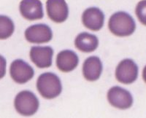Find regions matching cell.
Instances as JSON below:
<instances>
[{
    "label": "cell",
    "instance_id": "cell-17",
    "mask_svg": "<svg viewBox=\"0 0 146 118\" xmlns=\"http://www.w3.org/2000/svg\"><path fill=\"white\" fill-rule=\"evenodd\" d=\"M6 66H7L6 59L0 55V80L3 78L6 74Z\"/></svg>",
    "mask_w": 146,
    "mask_h": 118
},
{
    "label": "cell",
    "instance_id": "cell-12",
    "mask_svg": "<svg viewBox=\"0 0 146 118\" xmlns=\"http://www.w3.org/2000/svg\"><path fill=\"white\" fill-rule=\"evenodd\" d=\"M57 68L62 72H70L78 67L79 58L75 52L70 50H64L59 52L56 56Z\"/></svg>",
    "mask_w": 146,
    "mask_h": 118
},
{
    "label": "cell",
    "instance_id": "cell-5",
    "mask_svg": "<svg viewBox=\"0 0 146 118\" xmlns=\"http://www.w3.org/2000/svg\"><path fill=\"white\" fill-rule=\"evenodd\" d=\"M10 74L16 83L24 84L33 78L35 71L28 63L22 59H16L10 65Z\"/></svg>",
    "mask_w": 146,
    "mask_h": 118
},
{
    "label": "cell",
    "instance_id": "cell-13",
    "mask_svg": "<svg viewBox=\"0 0 146 118\" xmlns=\"http://www.w3.org/2000/svg\"><path fill=\"white\" fill-rule=\"evenodd\" d=\"M102 69V63L99 57L90 56L83 63V76L88 81H96L101 76Z\"/></svg>",
    "mask_w": 146,
    "mask_h": 118
},
{
    "label": "cell",
    "instance_id": "cell-16",
    "mask_svg": "<svg viewBox=\"0 0 146 118\" xmlns=\"http://www.w3.org/2000/svg\"><path fill=\"white\" fill-rule=\"evenodd\" d=\"M135 13L139 22L146 26V0H142L138 2L135 9Z\"/></svg>",
    "mask_w": 146,
    "mask_h": 118
},
{
    "label": "cell",
    "instance_id": "cell-9",
    "mask_svg": "<svg viewBox=\"0 0 146 118\" xmlns=\"http://www.w3.org/2000/svg\"><path fill=\"white\" fill-rule=\"evenodd\" d=\"M29 55L32 61L38 68H49L52 65L53 50L49 46H35L31 48Z\"/></svg>",
    "mask_w": 146,
    "mask_h": 118
},
{
    "label": "cell",
    "instance_id": "cell-3",
    "mask_svg": "<svg viewBox=\"0 0 146 118\" xmlns=\"http://www.w3.org/2000/svg\"><path fill=\"white\" fill-rule=\"evenodd\" d=\"M14 106L20 115L32 116L38 110L40 102L32 92L23 90L17 94L14 101Z\"/></svg>",
    "mask_w": 146,
    "mask_h": 118
},
{
    "label": "cell",
    "instance_id": "cell-8",
    "mask_svg": "<svg viewBox=\"0 0 146 118\" xmlns=\"http://www.w3.org/2000/svg\"><path fill=\"white\" fill-rule=\"evenodd\" d=\"M46 10L48 18L55 23H63L68 18L69 8L65 0H47Z\"/></svg>",
    "mask_w": 146,
    "mask_h": 118
},
{
    "label": "cell",
    "instance_id": "cell-2",
    "mask_svg": "<svg viewBox=\"0 0 146 118\" xmlns=\"http://www.w3.org/2000/svg\"><path fill=\"white\" fill-rule=\"evenodd\" d=\"M36 88L40 95L46 99L56 98L62 91L59 77L51 72H46L39 76L36 81Z\"/></svg>",
    "mask_w": 146,
    "mask_h": 118
},
{
    "label": "cell",
    "instance_id": "cell-15",
    "mask_svg": "<svg viewBox=\"0 0 146 118\" xmlns=\"http://www.w3.org/2000/svg\"><path fill=\"white\" fill-rule=\"evenodd\" d=\"M15 30L13 21L6 15H0V40H7Z\"/></svg>",
    "mask_w": 146,
    "mask_h": 118
},
{
    "label": "cell",
    "instance_id": "cell-11",
    "mask_svg": "<svg viewBox=\"0 0 146 118\" xmlns=\"http://www.w3.org/2000/svg\"><path fill=\"white\" fill-rule=\"evenodd\" d=\"M22 16L27 20H40L44 16L43 7L40 0H22L19 6Z\"/></svg>",
    "mask_w": 146,
    "mask_h": 118
},
{
    "label": "cell",
    "instance_id": "cell-14",
    "mask_svg": "<svg viewBox=\"0 0 146 118\" xmlns=\"http://www.w3.org/2000/svg\"><path fill=\"white\" fill-rule=\"evenodd\" d=\"M76 48L83 53H91L96 50L99 40L96 36L87 32H83L77 36L75 40Z\"/></svg>",
    "mask_w": 146,
    "mask_h": 118
},
{
    "label": "cell",
    "instance_id": "cell-6",
    "mask_svg": "<svg viewBox=\"0 0 146 118\" xmlns=\"http://www.w3.org/2000/svg\"><path fill=\"white\" fill-rule=\"evenodd\" d=\"M109 103L117 109H127L132 106L133 98L127 90L118 86L111 88L108 92Z\"/></svg>",
    "mask_w": 146,
    "mask_h": 118
},
{
    "label": "cell",
    "instance_id": "cell-7",
    "mask_svg": "<svg viewBox=\"0 0 146 118\" xmlns=\"http://www.w3.org/2000/svg\"><path fill=\"white\" fill-rule=\"evenodd\" d=\"M25 37L31 43H47L52 40L53 33L48 25L40 23L29 27L25 31Z\"/></svg>",
    "mask_w": 146,
    "mask_h": 118
},
{
    "label": "cell",
    "instance_id": "cell-4",
    "mask_svg": "<svg viewBox=\"0 0 146 118\" xmlns=\"http://www.w3.org/2000/svg\"><path fill=\"white\" fill-rule=\"evenodd\" d=\"M138 76V67L129 58L121 61L115 69V78L121 83L129 85L136 81Z\"/></svg>",
    "mask_w": 146,
    "mask_h": 118
},
{
    "label": "cell",
    "instance_id": "cell-1",
    "mask_svg": "<svg viewBox=\"0 0 146 118\" xmlns=\"http://www.w3.org/2000/svg\"><path fill=\"white\" fill-rule=\"evenodd\" d=\"M108 28L117 37H128L136 29V23L132 17L126 12L120 11L113 14L108 22Z\"/></svg>",
    "mask_w": 146,
    "mask_h": 118
},
{
    "label": "cell",
    "instance_id": "cell-18",
    "mask_svg": "<svg viewBox=\"0 0 146 118\" xmlns=\"http://www.w3.org/2000/svg\"><path fill=\"white\" fill-rule=\"evenodd\" d=\"M143 80H144V82L146 83V66L144 67V69H143Z\"/></svg>",
    "mask_w": 146,
    "mask_h": 118
},
{
    "label": "cell",
    "instance_id": "cell-10",
    "mask_svg": "<svg viewBox=\"0 0 146 118\" xmlns=\"http://www.w3.org/2000/svg\"><path fill=\"white\" fill-rule=\"evenodd\" d=\"M105 15L98 7H89L83 12L82 22L85 27L94 32L100 31L104 25Z\"/></svg>",
    "mask_w": 146,
    "mask_h": 118
}]
</instances>
